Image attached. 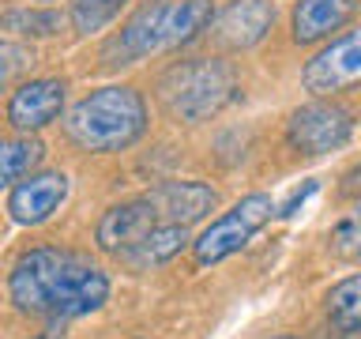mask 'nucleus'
<instances>
[{
    "instance_id": "obj_15",
    "label": "nucleus",
    "mask_w": 361,
    "mask_h": 339,
    "mask_svg": "<svg viewBox=\"0 0 361 339\" xmlns=\"http://www.w3.org/2000/svg\"><path fill=\"white\" fill-rule=\"evenodd\" d=\"M42 158H45V143L34 140V136H8V140H0V189L34 174L42 166Z\"/></svg>"
},
{
    "instance_id": "obj_8",
    "label": "nucleus",
    "mask_w": 361,
    "mask_h": 339,
    "mask_svg": "<svg viewBox=\"0 0 361 339\" xmlns=\"http://www.w3.org/2000/svg\"><path fill=\"white\" fill-rule=\"evenodd\" d=\"M68 83L64 79H30L19 83L16 95L8 98V124L23 136L42 132L64 113Z\"/></svg>"
},
{
    "instance_id": "obj_4",
    "label": "nucleus",
    "mask_w": 361,
    "mask_h": 339,
    "mask_svg": "<svg viewBox=\"0 0 361 339\" xmlns=\"http://www.w3.org/2000/svg\"><path fill=\"white\" fill-rule=\"evenodd\" d=\"M237 98V72L219 56H188L169 64L158 79V102L173 121L200 124Z\"/></svg>"
},
{
    "instance_id": "obj_5",
    "label": "nucleus",
    "mask_w": 361,
    "mask_h": 339,
    "mask_svg": "<svg viewBox=\"0 0 361 339\" xmlns=\"http://www.w3.org/2000/svg\"><path fill=\"white\" fill-rule=\"evenodd\" d=\"M271 211H275V203H271L267 192H252V196L237 200L230 211H222L219 219H214L207 230L192 242V256H196V264L200 268L219 264V260L233 256L237 249H245L256 237L259 226H267Z\"/></svg>"
},
{
    "instance_id": "obj_22",
    "label": "nucleus",
    "mask_w": 361,
    "mask_h": 339,
    "mask_svg": "<svg viewBox=\"0 0 361 339\" xmlns=\"http://www.w3.org/2000/svg\"><path fill=\"white\" fill-rule=\"evenodd\" d=\"M271 339H298V335H271Z\"/></svg>"
},
{
    "instance_id": "obj_19",
    "label": "nucleus",
    "mask_w": 361,
    "mask_h": 339,
    "mask_svg": "<svg viewBox=\"0 0 361 339\" xmlns=\"http://www.w3.org/2000/svg\"><path fill=\"white\" fill-rule=\"evenodd\" d=\"M0 27L16 30V34H38V38H49V34L61 30V16L56 11H11V16L0 19Z\"/></svg>"
},
{
    "instance_id": "obj_3",
    "label": "nucleus",
    "mask_w": 361,
    "mask_h": 339,
    "mask_svg": "<svg viewBox=\"0 0 361 339\" xmlns=\"http://www.w3.org/2000/svg\"><path fill=\"white\" fill-rule=\"evenodd\" d=\"M64 132L83 151H124L147 132V102L135 87H98L68 109Z\"/></svg>"
},
{
    "instance_id": "obj_10",
    "label": "nucleus",
    "mask_w": 361,
    "mask_h": 339,
    "mask_svg": "<svg viewBox=\"0 0 361 339\" xmlns=\"http://www.w3.org/2000/svg\"><path fill=\"white\" fill-rule=\"evenodd\" d=\"M68 196V174L61 170H45V174H27L16 181L8 196V215L19 226H42L45 219H53V211Z\"/></svg>"
},
{
    "instance_id": "obj_16",
    "label": "nucleus",
    "mask_w": 361,
    "mask_h": 339,
    "mask_svg": "<svg viewBox=\"0 0 361 339\" xmlns=\"http://www.w3.org/2000/svg\"><path fill=\"white\" fill-rule=\"evenodd\" d=\"M324 313H327V324L343 335H354L361 332V275H350L343 282H335L327 290V302H324Z\"/></svg>"
},
{
    "instance_id": "obj_2",
    "label": "nucleus",
    "mask_w": 361,
    "mask_h": 339,
    "mask_svg": "<svg viewBox=\"0 0 361 339\" xmlns=\"http://www.w3.org/2000/svg\"><path fill=\"white\" fill-rule=\"evenodd\" d=\"M211 16H214L211 0H151V4L135 8L132 19L106 42L102 61L109 68H121V64H135V61H147V56L180 49L200 30H207Z\"/></svg>"
},
{
    "instance_id": "obj_12",
    "label": "nucleus",
    "mask_w": 361,
    "mask_h": 339,
    "mask_svg": "<svg viewBox=\"0 0 361 339\" xmlns=\"http://www.w3.org/2000/svg\"><path fill=\"white\" fill-rule=\"evenodd\" d=\"M147 196L154 200L162 222H173V226L200 222L203 215H211L214 203H219V192L211 185H203V181H162V185H154Z\"/></svg>"
},
{
    "instance_id": "obj_9",
    "label": "nucleus",
    "mask_w": 361,
    "mask_h": 339,
    "mask_svg": "<svg viewBox=\"0 0 361 339\" xmlns=\"http://www.w3.org/2000/svg\"><path fill=\"white\" fill-rule=\"evenodd\" d=\"M275 23V8L271 0H230L211 16V38L222 49H252L256 42H264V34Z\"/></svg>"
},
{
    "instance_id": "obj_23",
    "label": "nucleus",
    "mask_w": 361,
    "mask_h": 339,
    "mask_svg": "<svg viewBox=\"0 0 361 339\" xmlns=\"http://www.w3.org/2000/svg\"><path fill=\"white\" fill-rule=\"evenodd\" d=\"M354 339H361V332H354Z\"/></svg>"
},
{
    "instance_id": "obj_7",
    "label": "nucleus",
    "mask_w": 361,
    "mask_h": 339,
    "mask_svg": "<svg viewBox=\"0 0 361 339\" xmlns=\"http://www.w3.org/2000/svg\"><path fill=\"white\" fill-rule=\"evenodd\" d=\"M305 90L312 95H338V90L361 87V27L338 34L301 72Z\"/></svg>"
},
{
    "instance_id": "obj_17",
    "label": "nucleus",
    "mask_w": 361,
    "mask_h": 339,
    "mask_svg": "<svg viewBox=\"0 0 361 339\" xmlns=\"http://www.w3.org/2000/svg\"><path fill=\"white\" fill-rule=\"evenodd\" d=\"M327 249H331V256L346 260V264H361V203L331 226Z\"/></svg>"
},
{
    "instance_id": "obj_6",
    "label": "nucleus",
    "mask_w": 361,
    "mask_h": 339,
    "mask_svg": "<svg viewBox=\"0 0 361 339\" xmlns=\"http://www.w3.org/2000/svg\"><path fill=\"white\" fill-rule=\"evenodd\" d=\"M350 136H354V113L338 102H309V106L293 109L286 124L290 147L309 158L338 151Z\"/></svg>"
},
{
    "instance_id": "obj_20",
    "label": "nucleus",
    "mask_w": 361,
    "mask_h": 339,
    "mask_svg": "<svg viewBox=\"0 0 361 339\" xmlns=\"http://www.w3.org/2000/svg\"><path fill=\"white\" fill-rule=\"evenodd\" d=\"M27 64H30V53L23 49V45L0 42V90H8L11 79L27 72Z\"/></svg>"
},
{
    "instance_id": "obj_11",
    "label": "nucleus",
    "mask_w": 361,
    "mask_h": 339,
    "mask_svg": "<svg viewBox=\"0 0 361 339\" xmlns=\"http://www.w3.org/2000/svg\"><path fill=\"white\" fill-rule=\"evenodd\" d=\"M154 226H162V215H158L154 200L151 196H135V200H124V203H113V208L98 219V245L106 253H121L128 249L132 242H140L143 234H151Z\"/></svg>"
},
{
    "instance_id": "obj_13",
    "label": "nucleus",
    "mask_w": 361,
    "mask_h": 339,
    "mask_svg": "<svg viewBox=\"0 0 361 339\" xmlns=\"http://www.w3.org/2000/svg\"><path fill=\"white\" fill-rule=\"evenodd\" d=\"M357 11V0H298L293 8V42L312 45L320 38H331L346 27V19Z\"/></svg>"
},
{
    "instance_id": "obj_14",
    "label": "nucleus",
    "mask_w": 361,
    "mask_h": 339,
    "mask_svg": "<svg viewBox=\"0 0 361 339\" xmlns=\"http://www.w3.org/2000/svg\"><path fill=\"white\" fill-rule=\"evenodd\" d=\"M185 245H188V226L162 222V226H154L151 234H143L140 242H132L128 249H121V253H113V256L132 271H151V268L169 264Z\"/></svg>"
},
{
    "instance_id": "obj_1",
    "label": "nucleus",
    "mask_w": 361,
    "mask_h": 339,
    "mask_svg": "<svg viewBox=\"0 0 361 339\" xmlns=\"http://www.w3.org/2000/svg\"><path fill=\"white\" fill-rule=\"evenodd\" d=\"M8 294L16 309L27 316L72 321V316H87L106 305L109 275L75 249L38 245L16 260Z\"/></svg>"
},
{
    "instance_id": "obj_18",
    "label": "nucleus",
    "mask_w": 361,
    "mask_h": 339,
    "mask_svg": "<svg viewBox=\"0 0 361 339\" xmlns=\"http://www.w3.org/2000/svg\"><path fill=\"white\" fill-rule=\"evenodd\" d=\"M121 8H124V0H75L72 4V27L79 34H94L102 27H109Z\"/></svg>"
},
{
    "instance_id": "obj_21",
    "label": "nucleus",
    "mask_w": 361,
    "mask_h": 339,
    "mask_svg": "<svg viewBox=\"0 0 361 339\" xmlns=\"http://www.w3.org/2000/svg\"><path fill=\"white\" fill-rule=\"evenodd\" d=\"M309 192H316V181H309V185H305L301 192H293V196H290V203H286V208H282L279 215H293V208H298V203H301L305 196H309Z\"/></svg>"
}]
</instances>
